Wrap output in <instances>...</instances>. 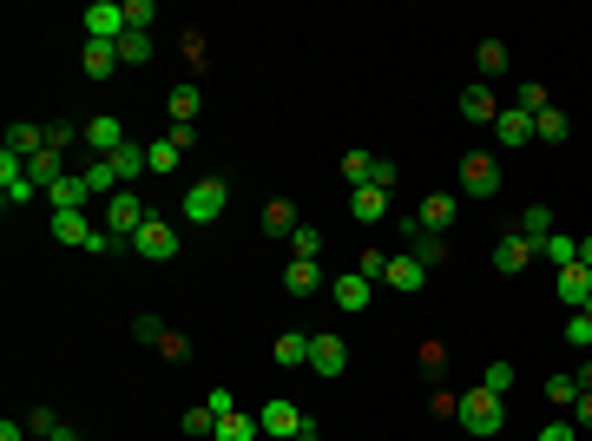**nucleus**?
<instances>
[{
  "instance_id": "f257e3e1",
  "label": "nucleus",
  "mask_w": 592,
  "mask_h": 441,
  "mask_svg": "<svg viewBox=\"0 0 592 441\" xmlns=\"http://www.w3.org/2000/svg\"><path fill=\"white\" fill-rule=\"evenodd\" d=\"M454 422L468 428L474 441H494L500 428H507V402H500L494 389H461V415H454Z\"/></svg>"
},
{
  "instance_id": "f03ea898",
  "label": "nucleus",
  "mask_w": 592,
  "mask_h": 441,
  "mask_svg": "<svg viewBox=\"0 0 592 441\" xmlns=\"http://www.w3.org/2000/svg\"><path fill=\"white\" fill-rule=\"evenodd\" d=\"M224 205H231V185H224V178H198V185L185 191V224L224 218Z\"/></svg>"
},
{
  "instance_id": "7ed1b4c3",
  "label": "nucleus",
  "mask_w": 592,
  "mask_h": 441,
  "mask_svg": "<svg viewBox=\"0 0 592 441\" xmlns=\"http://www.w3.org/2000/svg\"><path fill=\"white\" fill-rule=\"evenodd\" d=\"M132 251H139L145 264H172V257H178V231L165 218H145L139 231H132Z\"/></svg>"
},
{
  "instance_id": "20e7f679",
  "label": "nucleus",
  "mask_w": 592,
  "mask_h": 441,
  "mask_svg": "<svg viewBox=\"0 0 592 441\" xmlns=\"http://www.w3.org/2000/svg\"><path fill=\"white\" fill-rule=\"evenodd\" d=\"M507 185V178H500V165L487 152H468L461 158V198H494V191Z\"/></svg>"
},
{
  "instance_id": "39448f33",
  "label": "nucleus",
  "mask_w": 592,
  "mask_h": 441,
  "mask_svg": "<svg viewBox=\"0 0 592 441\" xmlns=\"http://www.w3.org/2000/svg\"><path fill=\"white\" fill-rule=\"evenodd\" d=\"M402 244H408V257H415L421 270H435L441 257H448V237H441V231H428L421 218H402Z\"/></svg>"
},
{
  "instance_id": "423d86ee",
  "label": "nucleus",
  "mask_w": 592,
  "mask_h": 441,
  "mask_svg": "<svg viewBox=\"0 0 592 441\" xmlns=\"http://www.w3.org/2000/svg\"><path fill=\"white\" fill-rule=\"evenodd\" d=\"M303 422H310V415L296 409V402H283V395H270L264 409H257V428H264L270 441H296V428H303Z\"/></svg>"
},
{
  "instance_id": "0eeeda50",
  "label": "nucleus",
  "mask_w": 592,
  "mask_h": 441,
  "mask_svg": "<svg viewBox=\"0 0 592 441\" xmlns=\"http://www.w3.org/2000/svg\"><path fill=\"white\" fill-rule=\"evenodd\" d=\"M79 27H86V40H112V47H119L125 40V7L119 0H93V7L79 14Z\"/></svg>"
},
{
  "instance_id": "6e6552de",
  "label": "nucleus",
  "mask_w": 592,
  "mask_h": 441,
  "mask_svg": "<svg viewBox=\"0 0 592 441\" xmlns=\"http://www.w3.org/2000/svg\"><path fill=\"white\" fill-rule=\"evenodd\" d=\"M329 297H336V310H343V316H362L375 303V284L362 277V270H343V277H329Z\"/></svg>"
},
{
  "instance_id": "1a4fd4ad",
  "label": "nucleus",
  "mask_w": 592,
  "mask_h": 441,
  "mask_svg": "<svg viewBox=\"0 0 592 441\" xmlns=\"http://www.w3.org/2000/svg\"><path fill=\"white\" fill-rule=\"evenodd\" d=\"M145 218H152V211L139 205V191H112V198H106V231L112 237H132Z\"/></svg>"
},
{
  "instance_id": "9d476101",
  "label": "nucleus",
  "mask_w": 592,
  "mask_h": 441,
  "mask_svg": "<svg viewBox=\"0 0 592 441\" xmlns=\"http://www.w3.org/2000/svg\"><path fill=\"white\" fill-rule=\"evenodd\" d=\"M310 369L323 382H336L349 369V343H343V336H310Z\"/></svg>"
},
{
  "instance_id": "9b49d317",
  "label": "nucleus",
  "mask_w": 592,
  "mask_h": 441,
  "mask_svg": "<svg viewBox=\"0 0 592 441\" xmlns=\"http://www.w3.org/2000/svg\"><path fill=\"white\" fill-rule=\"evenodd\" d=\"M86 145H93V158H119L132 139H125V126L112 112H99V119H86Z\"/></svg>"
},
{
  "instance_id": "f8f14e48",
  "label": "nucleus",
  "mask_w": 592,
  "mask_h": 441,
  "mask_svg": "<svg viewBox=\"0 0 592 441\" xmlns=\"http://www.w3.org/2000/svg\"><path fill=\"white\" fill-rule=\"evenodd\" d=\"M527 264H533V244L520 231H500L494 237V270H500V277H520Z\"/></svg>"
},
{
  "instance_id": "ddd939ff",
  "label": "nucleus",
  "mask_w": 592,
  "mask_h": 441,
  "mask_svg": "<svg viewBox=\"0 0 592 441\" xmlns=\"http://www.w3.org/2000/svg\"><path fill=\"white\" fill-rule=\"evenodd\" d=\"M553 290H560L566 310H586V297H592V270H586V264H566L560 277H553Z\"/></svg>"
},
{
  "instance_id": "4468645a",
  "label": "nucleus",
  "mask_w": 592,
  "mask_h": 441,
  "mask_svg": "<svg viewBox=\"0 0 592 441\" xmlns=\"http://www.w3.org/2000/svg\"><path fill=\"white\" fill-rule=\"evenodd\" d=\"M349 211H356V224H382L389 218V191L382 185H356L349 191Z\"/></svg>"
},
{
  "instance_id": "2eb2a0df",
  "label": "nucleus",
  "mask_w": 592,
  "mask_h": 441,
  "mask_svg": "<svg viewBox=\"0 0 592 441\" xmlns=\"http://www.w3.org/2000/svg\"><path fill=\"white\" fill-rule=\"evenodd\" d=\"M79 66H86V79H112L119 73V47H112V40H86V47H79Z\"/></svg>"
},
{
  "instance_id": "dca6fc26",
  "label": "nucleus",
  "mask_w": 592,
  "mask_h": 441,
  "mask_svg": "<svg viewBox=\"0 0 592 441\" xmlns=\"http://www.w3.org/2000/svg\"><path fill=\"white\" fill-rule=\"evenodd\" d=\"M494 139H500V145H533V112H520V106H500V119H494Z\"/></svg>"
},
{
  "instance_id": "f3484780",
  "label": "nucleus",
  "mask_w": 592,
  "mask_h": 441,
  "mask_svg": "<svg viewBox=\"0 0 592 441\" xmlns=\"http://www.w3.org/2000/svg\"><path fill=\"white\" fill-rule=\"evenodd\" d=\"M454 211H461V198H454V191H428L415 218L428 224V231H448V224H454Z\"/></svg>"
},
{
  "instance_id": "a211bd4d",
  "label": "nucleus",
  "mask_w": 592,
  "mask_h": 441,
  "mask_svg": "<svg viewBox=\"0 0 592 441\" xmlns=\"http://www.w3.org/2000/svg\"><path fill=\"white\" fill-rule=\"evenodd\" d=\"M461 119H474V126H494V119H500L494 86H468V93H461Z\"/></svg>"
},
{
  "instance_id": "6ab92c4d",
  "label": "nucleus",
  "mask_w": 592,
  "mask_h": 441,
  "mask_svg": "<svg viewBox=\"0 0 592 441\" xmlns=\"http://www.w3.org/2000/svg\"><path fill=\"white\" fill-rule=\"evenodd\" d=\"M86 198H93V191H86V178H73V172L47 185V205L53 211H86Z\"/></svg>"
},
{
  "instance_id": "aec40b11",
  "label": "nucleus",
  "mask_w": 592,
  "mask_h": 441,
  "mask_svg": "<svg viewBox=\"0 0 592 441\" xmlns=\"http://www.w3.org/2000/svg\"><path fill=\"white\" fill-rule=\"evenodd\" d=\"M382 284H389V290H402V297H415V290L428 284V270H421L415 257L402 251V257H389V277H382Z\"/></svg>"
},
{
  "instance_id": "412c9836",
  "label": "nucleus",
  "mask_w": 592,
  "mask_h": 441,
  "mask_svg": "<svg viewBox=\"0 0 592 441\" xmlns=\"http://www.w3.org/2000/svg\"><path fill=\"white\" fill-rule=\"evenodd\" d=\"M257 224H264V237H283V244H290V231H296L303 218H296V205H290V198H270Z\"/></svg>"
},
{
  "instance_id": "4be33fe9",
  "label": "nucleus",
  "mask_w": 592,
  "mask_h": 441,
  "mask_svg": "<svg viewBox=\"0 0 592 441\" xmlns=\"http://www.w3.org/2000/svg\"><path fill=\"white\" fill-rule=\"evenodd\" d=\"M165 106H172V126H191V119H198V106H204L198 79H178V86H172V99H165Z\"/></svg>"
},
{
  "instance_id": "5701e85b",
  "label": "nucleus",
  "mask_w": 592,
  "mask_h": 441,
  "mask_svg": "<svg viewBox=\"0 0 592 441\" xmlns=\"http://www.w3.org/2000/svg\"><path fill=\"white\" fill-rule=\"evenodd\" d=\"M277 369H310V330H283L277 336Z\"/></svg>"
},
{
  "instance_id": "b1692460",
  "label": "nucleus",
  "mask_w": 592,
  "mask_h": 441,
  "mask_svg": "<svg viewBox=\"0 0 592 441\" xmlns=\"http://www.w3.org/2000/svg\"><path fill=\"white\" fill-rule=\"evenodd\" d=\"M514 231L527 237V244H533V257H540V244L553 237V211H546V205H527V211H520V224H514Z\"/></svg>"
},
{
  "instance_id": "393cba45",
  "label": "nucleus",
  "mask_w": 592,
  "mask_h": 441,
  "mask_svg": "<svg viewBox=\"0 0 592 441\" xmlns=\"http://www.w3.org/2000/svg\"><path fill=\"white\" fill-rule=\"evenodd\" d=\"M316 284H323V264H303V257H290V270H283V290H290V297H316Z\"/></svg>"
},
{
  "instance_id": "a878e982",
  "label": "nucleus",
  "mask_w": 592,
  "mask_h": 441,
  "mask_svg": "<svg viewBox=\"0 0 592 441\" xmlns=\"http://www.w3.org/2000/svg\"><path fill=\"white\" fill-rule=\"evenodd\" d=\"M53 237H60V244H79V251H86L93 224H86V211H53Z\"/></svg>"
},
{
  "instance_id": "bb28decb",
  "label": "nucleus",
  "mask_w": 592,
  "mask_h": 441,
  "mask_svg": "<svg viewBox=\"0 0 592 441\" xmlns=\"http://www.w3.org/2000/svg\"><path fill=\"white\" fill-rule=\"evenodd\" d=\"M566 132H573V119H566L560 106H546L540 119H533V139H540V145H566Z\"/></svg>"
},
{
  "instance_id": "cd10ccee",
  "label": "nucleus",
  "mask_w": 592,
  "mask_h": 441,
  "mask_svg": "<svg viewBox=\"0 0 592 441\" xmlns=\"http://www.w3.org/2000/svg\"><path fill=\"white\" fill-rule=\"evenodd\" d=\"M290 257H303V264H323V231H316V224H296V231H290Z\"/></svg>"
},
{
  "instance_id": "c85d7f7f",
  "label": "nucleus",
  "mask_w": 592,
  "mask_h": 441,
  "mask_svg": "<svg viewBox=\"0 0 592 441\" xmlns=\"http://www.w3.org/2000/svg\"><path fill=\"white\" fill-rule=\"evenodd\" d=\"M540 257H546V264H553V270H566V264H579V237H566V231H553V237H546V244H540Z\"/></svg>"
},
{
  "instance_id": "c756f323",
  "label": "nucleus",
  "mask_w": 592,
  "mask_h": 441,
  "mask_svg": "<svg viewBox=\"0 0 592 441\" xmlns=\"http://www.w3.org/2000/svg\"><path fill=\"white\" fill-rule=\"evenodd\" d=\"M7 152H20V158L47 152V126H7Z\"/></svg>"
},
{
  "instance_id": "7c9ffc66",
  "label": "nucleus",
  "mask_w": 592,
  "mask_h": 441,
  "mask_svg": "<svg viewBox=\"0 0 592 441\" xmlns=\"http://www.w3.org/2000/svg\"><path fill=\"white\" fill-rule=\"evenodd\" d=\"M27 172H33V185L47 191L53 178H66V165H60V152H53V145H47V152H33V158H27Z\"/></svg>"
},
{
  "instance_id": "2f4dec72",
  "label": "nucleus",
  "mask_w": 592,
  "mask_h": 441,
  "mask_svg": "<svg viewBox=\"0 0 592 441\" xmlns=\"http://www.w3.org/2000/svg\"><path fill=\"white\" fill-rule=\"evenodd\" d=\"M257 435H264V428H257V415H224L211 441H257Z\"/></svg>"
},
{
  "instance_id": "473e14b6",
  "label": "nucleus",
  "mask_w": 592,
  "mask_h": 441,
  "mask_svg": "<svg viewBox=\"0 0 592 441\" xmlns=\"http://www.w3.org/2000/svg\"><path fill=\"white\" fill-rule=\"evenodd\" d=\"M178 158H185V145H172V139H158V145H145V165H152V172H165V178L178 172Z\"/></svg>"
},
{
  "instance_id": "72a5a7b5",
  "label": "nucleus",
  "mask_w": 592,
  "mask_h": 441,
  "mask_svg": "<svg viewBox=\"0 0 592 441\" xmlns=\"http://www.w3.org/2000/svg\"><path fill=\"white\" fill-rule=\"evenodd\" d=\"M79 178H86V191H106V198H112V191H125L119 172H112V158H93V172H79Z\"/></svg>"
},
{
  "instance_id": "f704fd0d",
  "label": "nucleus",
  "mask_w": 592,
  "mask_h": 441,
  "mask_svg": "<svg viewBox=\"0 0 592 441\" xmlns=\"http://www.w3.org/2000/svg\"><path fill=\"white\" fill-rule=\"evenodd\" d=\"M152 60V33H125L119 40V66H145Z\"/></svg>"
},
{
  "instance_id": "c9c22d12",
  "label": "nucleus",
  "mask_w": 592,
  "mask_h": 441,
  "mask_svg": "<svg viewBox=\"0 0 592 441\" xmlns=\"http://www.w3.org/2000/svg\"><path fill=\"white\" fill-rule=\"evenodd\" d=\"M514 106H520V112H533V119H540V112L553 106V99H546V86H540V79H520V93H514Z\"/></svg>"
},
{
  "instance_id": "e433bc0d",
  "label": "nucleus",
  "mask_w": 592,
  "mask_h": 441,
  "mask_svg": "<svg viewBox=\"0 0 592 441\" xmlns=\"http://www.w3.org/2000/svg\"><path fill=\"white\" fill-rule=\"evenodd\" d=\"M152 20H158L152 0H125V33H152Z\"/></svg>"
},
{
  "instance_id": "4c0bfd02",
  "label": "nucleus",
  "mask_w": 592,
  "mask_h": 441,
  "mask_svg": "<svg viewBox=\"0 0 592 441\" xmlns=\"http://www.w3.org/2000/svg\"><path fill=\"white\" fill-rule=\"evenodd\" d=\"M112 172H119V185H125V178H139V172H152V165H145V145H125V152L112 158Z\"/></svg>"
},
{
  "instance_id": "58836bf2",
  "label": "nucleus",
  "mask_w": 592,
  "mask_h": 441,
  "mask_svg": "<svg viewBox=\"0 0 592 441\" xmlns=\"http://www.w3.org/2000/svg\"><path fill=\"white\" fill-rule=\"evenodd\" d=\"M474 66H481L487 79H494V73H507V47H500V40H481V53H474Z\"/></svg>"
},
{
  "instance_id": "ea45409f",
  "label": "nucleus",
  "mask_w": 592,
  "mask_h": 441,
  "mask_svg": "<svg viewBox=\"0 0 592 441\" xmlns=\"http://www.w3.org/2000/svg\"><path fill=\"white\" fill-rule=\"evenodd\" d=\"M369 165H375V152H343V178L349 185H369Z\"/></svg>"
},
{
  "instance_id": "a19ab883",
  "label": "nucleus",
  "mask_w": 592,
  "mask_h": 441,
  "mask_svg": "<svg viewBox=\"0 0 592 441\" xmlns=\"http://www.w3.org/2000/svg\"><path fill=\"white\" fill-rule=\"evenodd\" d=\"M566 343H573V349H592V316H586V310L566 316Z\"/></svg>"
},
{
  "instance_id": "79ce46f5",
  "label": "nucleus",
  "mask_w": 592,
  "mask_h": 441,
  "mask_svg": "<svg viewBox=\"0 0 592 441\" xmlns=\"http://www.w3.org/2000/svg\"><path fill=\"white\" fill-rule=\"evenodd\" d=\"M132 336H139V343H152V349H158V343H165V323H158V316L145 310V316H132Z\"/></svg>"
},
{
  "instance_id": "37998d69",
  "label": "nucleus",
  "mask_w": 592,
  "mask_h": 441,
  "mask_svg": "<svg viewBox=\"0 0 592 441\" xmlns=\"http://www.w3.org/2000/svg\"><path fill=\"white\" fill-rule=\"evenodd\" d=\"M185 435H218V415L204 409V402H198V409H185Z\"/></svg>"
},
{
  "instance_id": "c03bdc74",
  "label": "nucleus",
  "mask_w": 592,
  "mask_h": 441,
  "mask_svg": "<svg viewBox=\"0 0 592 441\" xmlns=\"http://www.w3.org/2000/svg\"><path fill=\"white\" fill-rule=\"evenodd\" d=\"M481 389L507 395V389H514V363H487V382H481Z\"/></svg>"
},
{
  "instance_id": "a18cd8bd",
  "label": "nucleus",
  "mask_w": 592,
  "mask_h": 441,
  "mask_svg": "<svg viewBox=\"0 0 592 441\" xmlns=\"http://www.w3.org/2000/svg\"><path fill=\"white\" fill-rule=\"evenodd\" d=\"M546 395L553 402H579V376H546Z\"/></svg>"
},
{
  "instance_id": "49530a36",
  "label": "nucleus",
  "mask_w": 592,
  "mask_h": 441,
  "mask_svg": "<svg viewBox=\"0 0 592 441\" xmlns=\"http://www.w3.org/2000/svg\"><path fill=\"white\" fill-rule=\"evenodd\" d=\"M362 277H369V284H382V277H389V257H382V251H362Z\"/></svg>"
},
{
  "instance_id": "de8ad7c7",
  "label": "nucleus",
  "mask_w": 592,
  "mask_h": 441,
  "mask_svg": "<svg viewBox=\"0 0 592 441\" xmlns=\"http://www.w3.org/2000/svg\"><path fill=\"white\" fill-rule=\"evenodd\" d=\"M204 409L224 422V415H237V395H231V389H211V395H204Z\"/></svg>"
},
{
  "instance_id": "09e8293b",
  "label": "nucleus",
  "mask_w": 592,
  "mask_h": 441,
  "mask_svg": "<svg viewBox=\"0 0 592 441\" xmlns=\"http://www.w3.org/2000/svg\"><path fill=\"white\" fill-rule=\"evenodd\" d=\"M27 428H33V435H60V415H53V409H33Z\"/></svg>"
},
{
  "instance_id": "8fccbe9b",
  "label": "nucleus",
  "mask_w": 592,
  "mask_h": 441,
  "mask_svg": "<svg viewBox=\"0 0 592 441\" xmlns=\"http://www.w3.org/2000/svg\"><path fill=\"white\" fill-rule=\"evenodd\" d=\"M369 185H382V191L395 185V158H375V165H369Z\"/></svg>"
},
{
  "instance_id": "3c124183",
  "label": "nucleus",
  "mask_w": 592,
  "mask_h": 441,
  "mask_svg": "<svg viewBox=\"0 0 592 441\" xmlns=\"http://www.w3.org/2000/svg\"><path fill=\"white\" fill-rule=\"evenodd\" d=\"M185 349H191L185 336H178V330H165V343H158V356H172V363H185Z\"/></svg>"
},
{
  "instance_id": "603ef678",
  "label": "nucleus",
  "mask_w": 592,
  "mask_h": 441,
  "mask_svg": "<svg viewBox=\"0 0 592 441\" xmlns=\"http://www.w3.org/2000/svg\"><path fill=\"white\" fill-rule=\"evenodd\" d=\"M86 251H93V257H112V251H119V237H112V231H93V237H86Z\"/></svg>"
},
{
  "instance_id": "864d4df0",
  "label": "nucleus",
  "mask_w": 592,
  "mask_h": 441,
  "mask_svg": "<svg viewBox=\"0 0 592 441\" xmlns=\"http://www.w3.org/2000/svg\"><path fill=\"white\" fill-rule=\"evenodd\" d=\"M540 441H579V428H573V422H546Z\"/></svg>"
},
{
  "instance_id": "5fc2aeb1",
  "label": "nucleus",
  "mask_w": 592,
  "mask_h": 441,
  "mask_svg": "<svg viewBox=\"0 0 592 441\" xmlns=\"http://www.w3.org/2000/svg\"><path fill=\"white\" fill-rule=\"evenodd\" d=\"M573 428H592V389H579V402H573Z\"/></svg>"
},
{
  "instance_id": "6e6d98bb",
  "label": "nucleus",
  "mask_w": 592,
  "mask_h": 441,
  "mask_svg": "<svg viewBox=\"0 0 592 441\" xmlns=\"http://www.w3.org/2000/svg\"><path fill=\"white\" fill-rule=\"evenodd\" d=\"M27 435H33V428H20L14 415H7V422H0V441H27Z\"/></svg>"
},
{
  "instance_id": "4d7b16f0",
  "label": "nucleus",
  "mask_w": 592,
  "mask_h": 441,
  "mask_svg": "<svg viewBox=\"0 0 592 441\" xmlns=\"http://www.w3.org/2000/svg\"><path fill=\"white\" fill-rule=\"evenodd\" d=\"M296 441H323V428H316V422H303V428H296Z\"/></svg>"
},
{
  "instance_id": "13d9d810",
  "label": "nucleus",
  "mask_w": 592,
  "mask_h": 441,
  "mask_svg": "<svg viewBox=\"0 0 592 441\" xmlns=\"http://www.w3.org/2000/svg\"><path fill=\"white\" fill-rule=\"evenodd\" d=\"M579 264H586V270H592V237H579Z\"/></svg>"
},
{
  "instance_id": "bf43d9fd",
  "label": "nucleus",
  "mask_w": 592,
  "mask_h": 441,
  "mask_svg": "<svg viewBox=\"0 0 592 441\" xmlns=\"http://www.w3.org/2000/svg\"><path fill=\"white\" fill-rule=\"evenodd\" d=\"M579 389H592V356H586V369H579Z\"/></svg>"
},
{
  "instance_id": "052dcab7",
  "label": "nucleus",
  "mask_w": 592,
  "mask_h": 441,
  "mask_svg": "<svg viewBox=\"0 0 592 441\" xmlns=\"http://www.w3.org/2000/svg\"><path fill=\"white\" fill-rule=\"evenodd\" d=\"M586 316H592V297H586Z\"/></svg>"
},
{
  "instance_id": "680f3d73",
  "label": "nucleus",
  "mask_w": 592,
  "mask_h": 441,
  "mask_svg": "<svg viewBox=\"0 0 592 441\" xmlns=\"http://www.w3.org/2000/svg\"><path fill=\"white\" fill-rule=\"evenodd\" d=\"M40 441H53V435H40Z\"/></svg>"
}]
</instances>
